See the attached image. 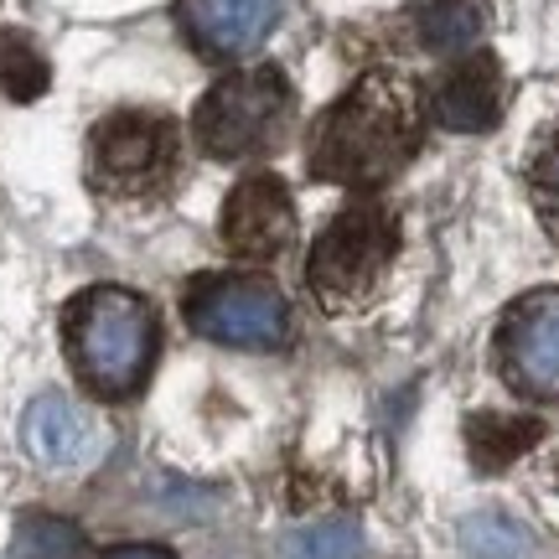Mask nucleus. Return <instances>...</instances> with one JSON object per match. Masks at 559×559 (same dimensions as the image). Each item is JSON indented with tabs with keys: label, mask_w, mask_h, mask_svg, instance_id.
<instances>
[{
	"label": "nucleus",
	"mask_w": 559,
	"mask_h": 559,
	"mask_svg": "<svg viewBox=\"0 0 559 559\" xmlns=\"http://www.w3.org/2000/svg\"><path fill=\"white\" fill-rule=\"evenodd\" d=\"M419 94L409 79L368 73L311 130V171L342 187H379L415 156Z\"/></svg>",
	"instance_id": "nucleus-1"
},
{
	"label": "nucleus",
	"mask_w": 559,
	"mask_h": 559,
	"mask_svg": "<svg viewBox=\"0 0 559 559\" xmlns=\"http://www.w3.org/2000/svg\"><path fill=\"white\" fill-rule=\"evenodd\" d=\"M68 358L79 368L83 389H94L99 400H130L140 383L151 379V362H156V311L120 285H99V290H83L68 306Z\"/></svg>",
	"instance_id": "nucleus-2"
},
{
	"label": "nucleus",
	"mask_w": 559,
	"mask_h": 559,
	"mask_svg": "<svg viewBox=\"0 0 559 559\" xmlns=\"http://www.w3.org/2000/svg\"><path fill=\"white\" fill-rule=\"evenodd\" d=\"M296 120V94L275 68H243L218 79L202 94L192 115V135L207 156L218 160H249L275 151Z\"/></svg>",
	"instance_id": "nucleus-3"
},
{
	"label": "nucleus",
	"mask_w": 559,
	"mask_h": 559,
	"mask_svg": "<svg viewBox=\"0 0 559 559\" xmlns=\"http://www.w3.org/2000/svg\"><path fill=\"white\" fill-rule=\"evenodd\" d=\"M400 254V223L383 202H353L326 223V234L311 249L306 280L332 311H347L379 290L389 264Z\"/></svg>",
	"instance_id": "nucleus-4"
},
{
	"label": "nucleus",
	"mask_w": 559,
	"mask_h": 559,
	"mask_svg": "<svg viewBox=\"0 0 559 559\" xmlns=\"http://www.w3.org/2000/svg\"><path fill=\"white\" fill-rule=\"evenodd\" d=\"M181 140L177 124L151 109H120L88 140V177L99 192L115 198H145L177 177Z\"/></svg>",
	"instance_id": "nucleus-5"
},
{
	"label": "nucleus",
	"mask_w": 559,
	"mask_h": 559,
	"mask_svg": "<svg viewBox=\"0 0 559 559\" xmlns=\"http://www.w3.org/2000/svg\"><path fill=\"white\" fill-rule=\"evenodd\" d=\"M187 326L223 347H280L290 337V306L270 280L202 275L187 290Z\"/></svg>",
	"instance_id": "nucleus-6"
},
{
	"label": "nucleus",
	"mask_w": 559,
	"mask_h": 559,
	"mask_svg": "<svg viewBox=\"0 0 559 559\" xmlns=\"http://www.w3.org/2000/svg\"><path fill=\"white\" fill-rule=\"evenodd\" d=\"M498 362L519 394L559 400V290H534L502 317Z\"/></svg>",
	"instance_id": "nucleus-7"
},
{
	"label": "nucleus",
	"mask_w": 559,
	"mask_h": 559,
	"mask_svg": "<svg viewBox=\"0 0 559 559\" xmlns=\"http://www.w3.org/2000/svg\"><path fill=\"white\" fill-rule=\"evenodd\" d=\"M296 239V202L280 177H249L223 202V243L239 260H280Z\"/></svg>",
	"instance_id": "nucleus-8"
},
{
	"label": "nucleus",
	"mask_w": 559,
	"mask_h": 559,
	"mask_svg": "<svg viewBox=\"0 0 559 559\" xmlns=\"http://www.w3.org/2000/svg\"><path fill=\"white\" fill-rule=\"evenodd\" d=\"M285 16V0H181V32L202 58H249Z\"/></svg>",
	"instance_id": "nucleus-9"
},
{
	"label": "nucleus",
	"mask_w": 559,
	"mask_h": 559,
	"mask_svg": "<svg viewBox=\"0 0 559 559\" xmlns=\"http://www.w3.org/2000/svg\"><path fill=\"white\" fill-rule=\"evenodd\" d=\"M21 440L52 472H83L104 456V425L68 394H41L21 419Z\"/></svg>",
	"instance_id": "nucleus-10"
},
{
	"label": "nucleus",
	"mask_w": 559,
	"mask_h": 559,
	"mask_svg": "<svg viewBox=\"0 0 559 559\" xmlns=\"http://www.w3.org/2000/svg\"><path fill=\"white\" fill-rule=\"evenodd\" d=\"M430 109L445 130H461V135H477V130H492L502 115V73L498 62L487 58H461L456 68H445V79L436 83L430 94Z\"/></svg>",
	"instance_id": "nucleus-11"
},
{
	"label": "nucleus",
	"mask_w": 559,
	"mask_h": 559,
	"mask_svg": "<svg viewBox=\"0 0 559 559\" xmlns=\"http://www.w3.org/2000/svg\"><path fill=\"white\" fill-rule=\"evenodd\" d=\"M409 21H415V37L440 52V58H456V52H472L487 32V5L481 0H415L409 5Z\"/></svg>",
	"instance_id": "nucleus-12"
},
{
	"label": "nucleus",
	"mask_w": 559,
	"mask_h": 559,
	"mask_svg": "<svg viewBox=\"0 0 559 559\" xmlns=\"http://www.w3.org/2000/svg\"><path fill=\"white\" fill-rule=\"evenodd\" d=\"M539 440V419H519V415H481L472 419V456L477 466H508L513 456H523L528 445Z\"/></svg>",
	"instance_id": "nucleus-13"
},
{
	"label": "nucleus",
	"mask_w": 559,
	"mask_h": 559,
	"mask_svg": "<svg viewBox=\"0 0 559 559\" xmlns=\"http://www.w3.org/2000/svg\"><path fill=\"white\" fill-rule=\"evenodd\" d=\"M528 528L513 523L508 513H472L461 523V549L472 559H523L528 555Z\"/></svg>",
	"instance_id": "nucleus-14"
},
{
	"label": "nucleus",
	"mask_w": 559,
	"mask_h": 559,
	"mask_svg": "<svg viewBox=\"0 0 559 559\" xmlns=\"http://www.w3.org/2000/svg\"><path fill=\"white\" fill-rule=\"evenodd\" d=\"M0 88L11 99H37L47 88V58L37 52V41L26 32H5L0 37Z\"/></svg>",
	"instance_id": "nucleus-15"
},
{
	"label": "nucleus",
	"mask_w": 559,
	"mask_h": 559,
	"mask_svg": "<svg viewBox=\"0 0 559 559\" xmlns=\"http://www.w3.org/2000/svg\"><path fill=\"white\" fill-rule=\"evenodd\" d=\"M362 555V528L353 519L332 523H306L285 539V559H358Z\"/></svg>",
	"instance_id": "nucleus-16"
},
{
	"label": "nucleus",
	"mask_w": 559,
	"mask_h": 559,
	"mask_svg": "<svg viewBox=\"0 0 559 559\" xmlns=\"http://www.w3.org/2000/svg\"><path fill=\"white\" fill-rule=\"evenodd\" d=\"M16 559H83V534L68 519H26L11 539Z\"/></svg>",
	"instance_id": "nucleus-17"
},
{
	"label": "nucleus",
	"mask_w": 559,
	"mask_h": 559,
	"mask_svg": "<svg viewBox=\"0 0 559 559\" xmlns=\"http://www.w3.org/2000/svg\"><path fill=\"white\" fill-rule=\"evenodd\" d=\"M534 207H539L544 228L559 239V140H549L534 160Z\"/></svg>",
	"instance_id": "nucleus-18"
},
{
	"label": "nucleus",
	"mask_w": 559,
	"mask_h": 559,
	"mask_svg": "<svg viewBox=\"0 0 559 559\" xmlns=\"http://www.w3.org/2000/svg\"><path fill=\"white\" fill-rule=\"evenodd\" d=\"M104 559H171V549H160V544H120Z\"/></svg>",
	"instance_id": "nucleus-19"
}]
</instances>
